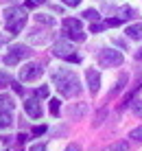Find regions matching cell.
Instances as JSON below:
<instances>
[{"mask_svg": "<svg viewBox=\"0 0 142 151\" xmlns=\"http://www.w3.org/2000/svg\"><path fill=\"white\" fill-rule=\"evenodd\" d=\"M85 79H87V86H90V92H98V88H101V75L94 68H87Z\"/></svg>", "mask_w": 142, "mask_h": 151, "instance_id": "obj_9", "label": "cell"}, {"mask_svg": "<svg viewBox=\"0 0 142 151\" xmlns=\"http://www.w3.org/2000/svg\"><path fill=\"white\" fill-rule=\"evenodd\" d=\"M133 112H136V116L142 118V101H136L133 103Z\"/></svg>", "mask_w": 142, "mask_h": 151, "instance_id": "obj_22", "label": "cell"}, {"mask_svg": "<svg viewBox=\"0 0 142 151\" xmlns=\"http://www.w3.org/2000/svg\"><path fill=\"white\" fill-rule=\"evenodd\" d=\"M105 151H129V145L127 142H114L112 147H107Z\"/></svg>", "mask_w": 142, "mask_h": 151, "instance_id": "obj_15", "label": "cell"}, {"mask_svg": "<svg viewBox=\"0 0 142 151\" xmlns=\"http://www.w3.org/2000/svg\"><path fill=\"white\" fill-rule=\"evenodd\" d=\"M0 107H2V110H13L15 103H13V99L9 94H0Z\"/></svg>", "mask_w": 142, "mask_h": 151, "instance_id": "obj_12", "label": "cell"}, {"mask_svg": "<svg viewBox=\"0 0 142 151\" xmlns=\"http://www.w3.org/2000/svg\"><path fill=\"white\" fill-rule=\"evenodd\" d=\"M35 20H37L39 24H48V27H52V24H55V20H52L50 15H42V13H39V15H35Z\"/></svg>", "mask_w": 142, "mask_h": 151, "instance_id": "obj_16", "label": "cell"}, {"mask_svg": "<svg viewBox=\"0 0 142 151\" xmlns=\"http://www.w3.org/2000/svg\"><path fill=\"white\" fill-rule=\"evenodd\" d=\"M52 83L57 86V90L61 92L64 96H75L79 94V79H77V75L72 70H57L55 75H52Z\"/></svg>", "mask_w": 142, "mask_h": 151, "instance_id": "obj_1", "label": "cell"}, {"mask_svg": "<svg viewBox=\"0 0 142 151\" xmlns=\"http://www.w3.org/2000/svg\"><path fill=\"white\" fill-rule=\"evenodd\" d=\"M31 55V50H29V46H22V44H15L11 46V48L7 50V55H4V64L7 66H15L22 57H29Z\"/></svg>", "mask_w": 142, "mask_h": 151, "instance_id": "obj_6", "label": "cell"}, {"mask_svg": "<svg viewBox=\"0 0 142 151\" xmlns=\"http://www.w3.org/2000/svg\"><path fill=\"white\" fill-rule=\"evenodd\" d=\"M129 138H133V140H142V127H136L133 132L129 134Z\"/></svg>", "mask_w": 142, "mask_h": 151, "instance_id": "obj_21", "label": "cell"}, {"mask_svg": "<svg viewBox=\"0 0 142 151\" xmlns=\"http://www.w3.org/2000/svg\"><path fill=\"white\" fill-rule=\"evenodd\" d=\"M42 72H44V68H42L39 64H26L22 70H20V79L22 81H35L42 77Z\"/></svg>", "mask_w": 142, "mask_h": 151, "instance_id": "obj_7", "label": "cell"}, {"mask_svg": "<svg viewBox=\"0 0 142 151\" xmlns=\"http://www.w3.org/2000/svg\"><path fill=\"white\" fill-rule=\"evenodd\" d=\"M11 123H13V118H11V114H9V110H0V129L11 127Z\"/></svg>", "mask_w": 142, "mask_h": 151, "instance_id": "obj_11", "label": "cell"}, {"mask_svg": "<svg viewBox=\"0 0 142 151\" xmlns=\"http://www.w3.org/2000/svg\"><path fill=\"white\" fill-rule=\"evenodd\" d=\"M31 2H35V4H42V2H44V0H31Z\"/></svg>", "mask_w": 142, "mask_h": 151, "instance_id": "obj_30", "label": "cell"}, {"mask_svg": "<svg viewBox=\"0 0 142 151\" xmlns=\"http://www.w3.org/2000/svg\"><path fill=\"white\" fill-rule=\"evenodd\" d=\"M136 9L133 7H120V18L123 20H129V18H136Z\"/></svg>", "mask_w": 142, "mask_h": 151, "instance_id": "obj_14", "label": "cell"}, {"mask_svg": "<svg viewBox=\"0 0 142 151\" xmlns=\"http://www.w3.org/2000/svg\"><path fill=\"white\" fill-rule=\"evenodd\" d=\"M98 64L103 68H112V66H120L123 64V55L118 50H112V48H105L98 53Z\"/></svg>", "mask_w": 142, "mask_h": 151, "instance_id": "obj_5", "label": "cell"}, {"mask_svg": "<svg viewBox=\"0 0 142 151\" xmlns=\"http://www.w3.org/2000/svg\"><path fill=\"white\" fill-rule=\"evenodd\" d=\"M24 112L29 114L31 118H39L42 116V105L37 99H26L24 101Z\"/></svg>", "mask_w": 142, "mask_h": 151, "instance_id": "obj_8", "label": "cell"}, {"mask_svg": "<svg viewBox=\"0 0 142 151\" xmlns=\"http://www.w3.org/2000/svg\"><path fill=\"white\" fill-rule=\"evenodd\" d=\"M103 29H105V24H98V22H94L92 27H90V31H92V33H98V31H103Z\"/></svg>", "mask_w": 142, "mask_h": 151, "instance_id": "obj_25", "label": "cell"}, {"mask_svg": "<svg viewBox=\"0 0 142 151\" xmlns=\"http://www.w3.org/2000/svg\"><path fill=\"white\" fill-rule=\"evenodd\" d=\"M66 151H79V147H77V145H70V147H68Z\"/></svg>", "mask_w": 142, "mask_h": 151, "instance_id": "obj_29", "label": "cell"}, {"mask_svg": "<svg viewBox=\"0 0 142 151\" xmlns=\"http://www.w3.org/2000/svg\"><path fill=\"white\" fill-rule=\"evenodd\" d=\"M24 22H26V11L24 9H18V7H11L4 11V27L11 31V35L20 33L24 29Z\"/></svg>", "mask_w": 142, "mask_h": 151, "instance_id": "obj_2", "label": "cell"}, {"mask_svg": "<svg viewBox=\"0 0 142 151\" xmlns=\"http://www.w3.org/2000/svg\"><path fill=\"white\" fill-rule=\"evenodd\" d=\"M44 132H46V125H39V127H35V129H33V134H35V136H42Z\"/></svg>", "mask_w": 142, "mask_h": 151, "instance_id": "obj_26", "label": "cell"}, {"mask_svg": "<svg viewBox=\"0 0 142 151\" xmlns=\"http://www.w3.org/2000/svg\"><path fill=\"white\" fill-rule=\"evenodd\" d=\"M37 96H42V99H46V96H48V88H46V86H42V88H37Z\"/></svg>", "mask_w": 142, "mask_h": 151, "instance_id": "obj_23", "label": "cell"}, {"mask_svg": "<svg viewBox=\"0 0 142 151\" xmlns=\"http://www.w3.org/2000/svg\"><path fill=\"white\" fill-rule=\"evenodd\" d=\"M11 86H13V90L18 92V94H22V86H18V83H11Z\"/></svg>", "mask_w": 142, "mask_h": 151, "instance_id": "obj_28", "label": "cell"}, {"mask_svg": "<svg viewBox=\"0 0 142 151\" xmlns=\"http://www.w3.org/2000/svg\"><path fill=\"white\" fill-rule=\"evenodd\" d=\"M61 2H64L66 7H79V4H81V0H61Z\"/></svg>", "mask_w": 142, "mask_h": 151, "instance_id": "obj_24", "label": "cell"}, {"mask_svg": "<svg viewBox=\"0 0 142 151\" xmlns=\"http://www.w3.org/2000/svg\"><path fill=\"white\" fill-rule=\"evenodd\" d=\"M29 42H31V44H44V42H46V35H44V33L39 35V31H33V33L29 35Z\"/></svg>", "mask_w": 142, "mask_h": 151, "instance_id": "obj_13", "label": "cell"}, {"mask_svg": "<svg viewBox=\"0 0 142 151\" xmlns=\"http://www.w3.org/2000/svg\"><path fill=\"white\" fill-rule=\"evenodd\" d=\"M120 22H123V18H109V20H105V27H118Z\"/></svg>", "mask_w": 142, "mask_h": 151, "instance_id": "obj_19", "label": "cell"}, {"mask_svg": "<svg viewBox=\"0 0 142 151\" xmlns=\"http://www.w3.org/2000/svg\"><path fill=\"white\" fill-rule=\"evenodd\" d=\"M4 83H13L9 72H0V86H4Z\"/></svg>", "mask_w": 142, "mask_h": 151, "instance_id": "obj_20", "label": "cell"}, {"mask_svg": "<svg viewBox=\"0 0 142 151\" xmlns=\"http://www.w3.org/2000/svg\"><path fill=\"white\" fill-rule=\"evenodd\" d=\"M83 18H87V20H98L101 15H98V11H94V9H85V11H83Z\"/></svg>", "mask_w": 142, "mask_h": 151, "instance_id": "obj_17", "label": "cell"}, {"mask_svg": "<svg viewBox=\"0 0 142 151\" xmlns=\"http://www.w3.org/2000/svg\"><path fill=\"white\" fill-rule=\"evenodd\" d=\"M50 114L52 116H59V99H52L50 101Z\"/></svg>", "mask_w": 142, "mask_h": 151, "instance_id": "obj_18", "label": "cell"}, {"mask_svg": "<svg viewBox=\"0 0 142 151\" xmlns=\"http://www.w3.org/2000/svg\"><path fill=\"white\" fill-rule=\"evenodd\" d=\"M127 37L142 40V24H131V27H127Z\"/></svg>", "mask_w": 142, "mask_h": 151, "instance_id": "obj_10", "label": "cell"}, {"mask_svg": "<svg viewBox=\"0 0 142 151\" xmlns=\"http://www.w3.org/2000/svg\"><path fill=\"white\" fill-rule=\"evenodd\" d=\"M64 33H66V37L77 40V42H83V40H85L83 24H81V20H77V18H66V20H64Z\"/></svg>", "mask_w": 142, "mask_h": 151, "instance_id": "obj_4", "label": "cell"}, {"mask_svg": "<svg viewBox=\"0 0 142 151\" xmlns=\"http://www.w3.org/2000/svg\"><path fill=\"white\" fill-rule=\"evenodd\" d=\"M52 55L61 57V59H68V61H72V64H79V61H81V57L75 53V46H72L70 42H66V40L55 42V46H52Z\"/></svg>", "mask_w": 142, "mask_h": 151, "instance_id": "obj_3", "label": "cell"}, {"mask_svg": "<svg viewBox=\"0 0 142 151\" xmlns=\"http://www.w3.org/2000/svg\"><path fill=\"white\" fill-rule=\"evenodd\" d=\"M31 151H46V147H44V145H33Z\"/></svg>", "mask_w": 142, "mask_h": 151, "instance_id": "obj_27", "label": "cell"}]
</instances>
